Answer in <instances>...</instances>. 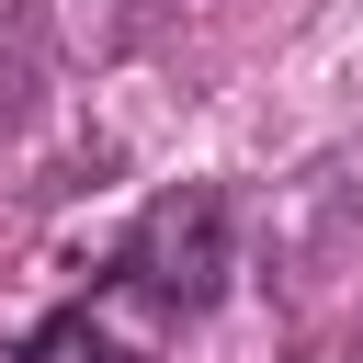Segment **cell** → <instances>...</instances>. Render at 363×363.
<instances>
[{
  "instance_id": "1",
  "label": "cell",
  "mask_w": 363,
  "mask_h": 363,
  "mask_svg": "<svg viewBox=\"0 0 363 363\" xmlns=\"http://www.w3.org/2000/svg\"><path fill=\"white\" fill-rule=\"evenodd\" d=\"M227 272H238V204H227L216 182L159 193V204L125 227V250H113V284H125L136 306H159V318H204V306L227 295Z\"/></svg>"
},
{
  "instance_id": "2",
  "label": "cell",
  "mask_w": 363,
  "mask_h": 363,
  "mask_svg": "<svg viewBox=\"0 0 363 363\" xmlns=\"http://www.w3.org/2000/svg\"><path fill=\"white\" fill-rule=\"evenodd\" d=\"M284 216H295V227L272 238V261H284V284H318V272H329V261H340V250L363 238V204L340 193V170H306V182L284 193Z\"/></svg>"
},
{
  "instance_id": "3",
  "label": "cell",
  "mask_w": 363,
  "mask_h": 363,
  "mask_svg": "<svg viewBox=\"0 0 363 363\" xmlns=\"http://www.w3.org/2000/svg\"><path fill=\"white\" fill-rule=\"evenodd\" d=\"M0 363H136L113 329H91L79 306H57V318H34V329H11L0 340Z\"/></svg>"
}]
</instances>
